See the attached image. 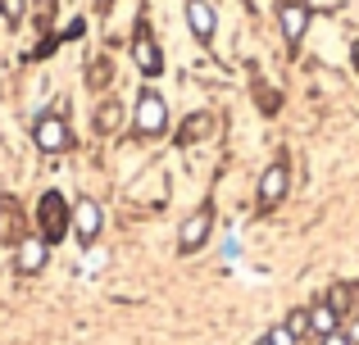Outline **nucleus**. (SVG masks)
I'll return each instance as SVG.
<instances>
[{
  "instance_id": "nucleus-1",
  "label": "nucleus",
  "mask_w": 359,
  "mask_h": 345,
  "mask_svg": "<svg viewBox=\"0 0 359 345\" xmlns=\"http://www.w3.org/2000/svg\"><path fill=\"white\" fill-rule=\"evenodd\" d=\"M36 227H41V237L50 241H64L73 232V209L69 204H64V195L60 191H46L41 195V204H36Z\"/></svg>"
},
{
  "instance_id": "nucleus-2",
  "label": "nucleus",
  "mask_w": 359,
  "mask_h": 345,
  "mask_svg": "<svg viewBox=\"0 0 359 345\" xmlns=\"http://www.w3.org/2000/svg\"><path fill=\"white\" fill-rule=\"evenodd\" d=\"M132 127H137V136H159L168 127V105L159 91H141L137 96V109H132Z\"/></svg>"
},
{
  "instance_id": "nucleus-3",
  "label": "nucleus",
  "mask_w": 359,
  "mask_h": 345,
  "mask_svg": "<svg viewBox=\"0 0 359 345\" xmlns=\"http://www.w3.org/2000/svg\"><path fill=\"white\" fill-rule=\"evenodd\" d=\"M32 141H36V150H46V155H64L73 146V132L60 114H41L32 123Z\"/></svg>"
},
{
  "instance_id": "nucleus-4",
  "label": "nucleus",
  "mask_w": 359,
  "mask_h": 345,
  "mask_svg": "<svg viewBox=\"0 0 359 345\" xmlns=\"http://www.w3.org/2000/svg\"><path fill=\"white\" fill-rule=\"evenodd\" d=\"M46 259H50V241L41 237V232H32V237L14 241V268L23 277H36L46 268Z\"/></svg>"
},
{
  "instance_id": "nucleus-5",
  "label": "nucleus",
  "mask_w": 359,
  "mask_h": 345,
  "mask_svg": "<svg viewBox=\"0 0 359 345\" xmlns=\"http://www.w3.org/2000/svg\"><path fill=\"white\" fill-rule=\"evenodd\" d=\"M210 232H214V209L205 204V209H196L191 218L182 223V232H177V255H196V250L210 241Z\"/></svg>"
},
{
  "instance_id": "nucleus-6",
  "label": "nucleus",
  "mask_w": 359,
  "mask_h": 345,
  "mask_svg": "<svg viewBox=\"0 0 359 345\" xmlns=\"http://www.w3.org/2000/svg\"><path fill=\"white\" fill-rule=\"evenodd\" d=\"M278 27H282V41L287 45H300L309 32V5L305 0H282L278 5Z\"/></svg>"
},
{
  "instance_id": "nucleus-7",
  "label": "nucleus",
  "mask_w": 359,
  "mask_h": 345,
  "mask_svg": "<svg viewBox=\"0 0 359 345\" xmlns=\"http://www.w3.org/2000/svg\"><path fill=\"white\" fill-rule=\"evenodd\" d=\"M182 9H187V27H191L196 41H214V32H219L214 0H182Z\"/></svg>"
},
{
  "instance_id": "nucleus-8",
  "label": "nucleus",
  "mask_w": 359,
  "mask_h": 345,
  "mask_svg": "<svg viewBox=\"0 0 359 345\" xmlns=\"http://www.w3.org/2000/svg\"><path fill=\"white\" fill-rule=\"evenodd\" d=\"M287 186H291V169H287V160H273L269 169H264V177H259V204H264V209L282 204Z\"/></svg>"
},
{
  "instance_id": "nucleus-9",
  "label": "nucleus",
  "mask_w": 359,
  "mask_h": 345,
  "mask_svg": "<svg viewBox=\"0 0 359 345\" xmlns=\"http://www.w3.org/2000/svg\"><path fill=\"white\" fill-rule=\"evenodd\" d=\"M132 59H137V69L146 73V78H159V73H164V55H159L155 36H150L146 27H137V36H132Z\"/></svg>"
},
{
  "instance_id": "nucleus-10",
  "label": "nucleus",
  "mask_w": 359,
  "mask_h": 345,
  "mask_svg": "<svg viewBox=\"0 0 359 345\" xmlns=\"http://www.w3.org/2000/svg\"><path fill=\"white\" fill-rule=\"evenodd\" d=\"M100 223H105V213H100L96 200H78L73 204V237H78L82 246H91V241L100 237Z\"/></svg>"
},
{
  "instance_id": "nucleus-11",
  "label": "nucleus",
  "mask_w": 359,
  "mask_h": 345,
  "mask_svg": "<svg viewBox=\"0 0 359 345\" xmlns=\"http://www.w3.org/2000/svg\"><path fill=\"white\" fill-rule=\"evenodd\" d=\"M337 328H341V314H337L327 300L309 304V337H327V332H337Z\"/></svg>"
},
{
  "instance_id": "nucleus-12",
  "label": "nucleus",
  "mask_w": 359,
  "mask_h": 345,
  "mask_svg": "<svg viewBox=\"0 0 359 345\" xmlns=\"http://www.w3.org/2000/svg\"><path fill=\"white\" fill-rule=\"evenodd\" d=\"M18 223H23V209H18L14 195H5V200H0V241H23Z\"/></svg>"
},
{
  "instance_id": "nucleus-13",
  "label": "nucleus",
  "mask_w": 359,
  "mask_h": 345,
  "mask_svg": "<svg viewBox=\"0 0 359 345\" xmlns=\"http://www.w3.org/2000/svg\"><path fill=\"white\" fill-rule=\"evenodd\" d=\"M282 328H287L296 341H300V337H309V309H291L287 318H282Z\"/></svg>"
},
{
  "instance_id": "nucleus-14",
  "label": "nucleus",
  "mask_w": 359,
  "mask_h": 345,
  "mask_svg": "<svg viewBox=\"0 0 359 345\" xmlns=\"http://www.w3.org/2000/svg\"><path fill=\"white\" fill-rule=\"evenodd\" d=\"M118 118H123V109L114 105V100H109V105H100V114H96V127H100V132H114V127H118Z\"/></svg>"
},
{
  "instance_id": "nucleus-15",
  "label": "nucleus",
  "mask_w": 359,
  "mask_h": 345,
  "mask_svg": "<svg viewBox=\"0 0 359 345\" xmlns=\"http://www.w3.org/2000/svg\"><path fill=\"white\" fill-rule=\"evenodd\" d=\"M327 304H332L337 314H346L351 309V286H332V291H327Z\"/></svg>"
},
{
  "instance_id": "nucleus-16",
  "label": "nucleus",
  "mask_w": 359,
  "mask_h": 345,
  "mask_svg": "<svg viewBox=\"0 0 359 345\" xmlns=\"http://www.w3.org/2000/svg\"><path fill=\"white\" fill-rule=\"evenodd\" d=\"M23 9H27L23 0H0V14H5L9 23H18V18H23Z\"/></svg>"
},
{
  "instance_id": "nucleus-17",
  "label": "nucleus",
  "mask_w": 359,
  "mask_h": 345,
  "mask_svg": "<svg viewBox=\"0 0 359 345\" xmlns=\"http://www.w3.org/2000/svg\"><path fill=\"white\" fill-rule=\"evenodd\" d=\"M318 345H355V341H351L346 328H337V332H327V337H318Z\"/></svg>"
},
{
  "instance_id": "nucleus-18",
  "label": "nucleus",
  "mask_w": 359,
  "mask_h": 345,
  "mask_svg": "<svg viewBox=\"0 0 359 345\" xmlns=\"http://www.w3.org/2000/svg\"><path fill=\"white\" fill-rule=\"evenodd\" d=\"M269 341H273V345H300V341H296V337H291V332H287V328H282V323H278V328H273V332H269Z\"/></svg>"
},
{
  "instance_id": "nucleus-19",
  "label": "nucleus",
  "mask_w": 359,
  "mask_h": 345,
  "mask_svg": "<svg viewBox=\"0 0 359 345\" xmlns=\"http://www.w3.org/2000/svg\"><path fill=\"white\" fill-rule=\"evenodd\" d=\"M346 332H351V341L359 345V318H351V328H346Z\"/></svg>"
},
{
  "instance_id": "nucleus-20",
  "label": "nucleus",
  "mask_w": 359,
  "mask_h": 345,
  "mask_svg": "<svg viewBox=\"0 0 359 345\" xmlns=\"http://www.w3.org/2000/svg\"><path fill=\"white\" fill-rule=\"evenodd\" d=\"M355 69H359V41H355Z\"/></svg>"
},
{
  "instance_id": "nucleus-21",
  "label": "nucleus",
  "mask_w": 359,
  "mask_h": 345,
  "mask_svg": "<svg viewBox=\"0 0 359 345\" xmlns=\"http://www.w3.org/2000/svg\"><path fill=\"white\" fill-rule=\"evenodd\" d=\"M255 345H273V341H269V337H264V341H255Z\"/></svg>"
}]
</instances>
